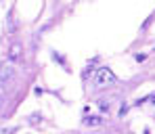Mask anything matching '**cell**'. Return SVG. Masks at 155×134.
<instances>
[{
    "mask_svg": "<svg viewBox=\"0 0 155 134\" xmlns=\"http://www.w3.org/2000/svg\"><path fill=\"white\" fill-rule=\"evenodd\" d=\"M117 82V76L109 69V67H99L94 69V86L97 88H109Z\"/></svg>",
    "mask_w": 155,
    "mask_h": 134,
    "instance_id": "6da1fadb",
    "label": "cell"
},
{
    "mask_svg": "<svg viewBox=\"0 0 155 134\" xmlns=\"http://www.w3.org/2000/svg\"><path fill=\"white\" fill-rule=\"evenodd\" d=\"M84 126H88V128H97V126H103V115H86L84 119Z\"/></svg>",
    "mask_w": 155,
    "mask_h": 134,
    "instance_id": "3957f363",
    "label": "cell"
},
{
    "mask_svg": "<svg viewBox=\"0 0 155 134\" xmlns=\"http://www.w3.org/2000/svg\"><path fill=\"white\" fill-rule=\"evenodd\" d=\"M2 103H4V90L0 88V109H2Z\"/></svg>",
    "mask_w": 155,
    "mask_h": 134,
    "instance_id": "9c48e42d",
    "label": "cell"
},
{
    "mask_svg": "<svg viewBox=\"0 0 155 134\" xmlns=\"http://www.w3.org/2000/svg\"><path fill=\"white\" fill-rule=\"evenodd\" d=\"M90 74H92V67H86V69L82 71V80H86V78L90 76Z\"/></svg>",
    "mask_w": 155,
    "mask_h": 134,
    "instance_id": "ba28073f",
    "label": "cell"
},
{
    "mask_svg": "<svg viewBox=\"0 0 155 134\" xmlns=\"http://www.w3.org/2000/svg\"><path fill=\"white\" fill-rule=\"evenodd\" d=\"M97 105H99L101 111H109V101H107V99H99V101H97Z\"/></svg>",
    "mask_w": 155,
    "mask_h": 134,
    "instance_id": "8992f818",
    "label": "cell"
},
{
    "mask_svg": "<svg viewBox=\"0 0 155 134\" xmlns=\"http://www.w3.org/2000/svg\"><path fill=\"white\" fill-rule=\"evenodd\" d=\"M17 132V128L15 126H8V128H0V134H15Z\"/></svg>",
    "mask_w": 155,
    "mask_h": 134,
    "instance_id": "52a82bcc",
    "label": "cell"
},
{
    "mask_svg": "<svg viewBox=\"0 0 155 134\" xmlns=\"http://www.w3.org/2000/svg\"><path fill=\"white\" fill-rule=\"evenodd\" d=\"M15 76V65L11 63V61H6L2 67H0V84H4V82H8L11 78Z\"/></svg>",
    "mask_w": 155,
    "mask_h": 134,
    "instance_id": "7a4b0ae2",
    "label": "cell"
},
{
    "mask_svg": "<svg viewBox=\"0 0 155 134\" xmlns=\"http://www.w3.org/2000/svg\"><path fill=\"white\" fill-rule=\"evenodd\" d=\"M21 51H23V48H21V44H13V46L8 48V59H11V61L19 59V57H21Z\"/></svg>",
    "mask_w": 155,
    "mask_h": 134,
    "instance_id": "277c9868",
    "label": "cell"
},
{
    "mask_svg": "<svg viewBox=\"0 0 155 134\" xmlns=\"http://www.w3.org/2000/svg\"><path fill=\"white\" fill-rule=\"evenodd\" d=\"M143 103H151V105H155V92H151L147 99H140V101H136L134 105H143Z\"/></svg>",
    "mask_w": 155,
    "mask_h": 134,
    "instance_id": "5b68a950",
    "label": "cell"
}]
</instances>
